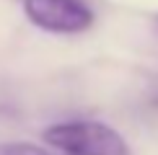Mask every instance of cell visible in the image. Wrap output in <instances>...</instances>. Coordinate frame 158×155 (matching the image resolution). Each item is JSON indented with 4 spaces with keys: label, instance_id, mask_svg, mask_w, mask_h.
<instances>
[{
    "label": "cell",
    "instance_id": "obj_1",
    "mask_svg": "<svg viewBox=\"0 0 158 155\" xmlns=\"http://www.w3.org/2000/svg\"><path fill=\"white\" fill-rule=\"evenodd\" d=\"M42 140L60 155H132L114 127L96 119L57 121L42 132Z\"/></svg>",
    "mask_w": 158,
    "mask_h": 155
},
{
    "label": "cell",
    "instance_id": "obj_2",
    "mask_svg": "<svg viewBox=\"0 0 158 155\" xmlns=\"http://www.w3.org/2000/svg\"><path fill=\"white\" fill-rule=\"evenodd\" d=\"M21 8L29 23L47 34H83L96 21L83 0H21Z\"/></svg>",
    "mask_w": 158,
    "mask_h": 155
},
{
    "label": "cell",
    "instance_id": "obj_3",
    "mask_svg": "<svg viewBox=\"0 0 158 155\" xmlns=\"http://www.w3.org/2000/svg\"><path fill=\"white\" fill-rule=\"evenodd\" d=\"M0 155H60L49 147H42V145H34V142H0Z\"/></svg>",
    "mask_w": 158,
    "mask_h": 155
}]
</instances>
